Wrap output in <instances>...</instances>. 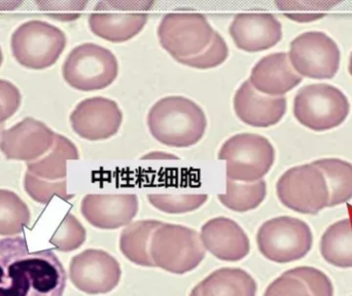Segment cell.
Here are the masks:
<instances>
[{
	"mask_svg": "<svg viewBox=\"0 0 352 296\" xmlns=\"http://www.w3.org/2000/svg\"><path fill=\"white\" fill-rule=\"evenodd\" d=\"M66 283L53 250L29 252L25 238L0 239V296H63Z\"/></svg>",
	"mask_w": 352,
	"mask_h": 296,
	"instance_id": "obj_1",
	"label": "cell"
},
{
	"mask_svg": "<svg viewBox=\"0 0 352 296\" xmlns=\"http://www.w3.org/2000/svg\"><path fill=\"white\" fill-rule=\"evenodd\" d=\"M153 137L169 148H190L201 141L207 128L203 109L190 99L168 96L157 101L146 117Z\"/></svg>",
	"mask_w": 352,
	"mask_h": 296,
	"instance_id": "obj_2",
	"label": "cell"
},
{
	"mask_svg": "<svg viewBox=\"0 0 352 296\" xmlns=\"http://www.w3.org/2000/svg\"><path fill=\"white\" fill-rule=\"evenodd\" d=\"M62 76L76 90L100 91L117 80L119 62L111 49L96 43H82L68 54L62 66Z\"/></svg>",
	"mask_w": 352,
	"mask_h": 296,
	"instance_id": "obj_3",
	"label": "cell"
},
{
	"mask_svg": "<svg viewBox=\"0 0 352 296\" xmlns=\"http://www.w3.org/2000/svg\"><path fill=\"white\" fill-rule=\"evenodd\" d=\"M217 159L226 161L228 179L238 182L262 180L275 161V149L264 136L240 133L226 140Z\"/></svg>",
	"mask_w": 352,
	"mask_h": 296,
	"instance_id": "obj_4",
	"label": "cell"
},
{
	"mask_svg": "<svg viewBox=\"0 0 352 296\" xmlns=\"http://www.w3.org/2000/svg\"><path fill=\"white\" fill-rule=\"evenodd\" d=\"M65 33L45 21L21 24L10 39L12 56L23 67L41 70L51 67L66 47Z\"/></svg>",
	"mask_w": 352,
	"mask_h": 296,
	"instance_id": "obj_5",
	"label": "cell"
},
{
	"mask_svg": "<svg viewBox=\"0 0 352 296\" xmlns=\"http://www.w3.org/2000/svg\"><path fill=\"white\" fill-rule=\"evenodd\" d=\"M351 111L342 91L328 84H307L294 100V115L304 127L316 132L335 129L344 123Z\"/></svg>",
	"mask_w": 352,
	"mask_h": 296,
	"instance_id": "obj_6",
	"label": "cell"
},
{
	"mask_svg": "<svg viewBox=\"0 0 352 296\" xmlns=\"http://www.w3.org/2000/svg\"><path fill=\"white\" fill-rule=\"evenodd\" d=\"M261 253L278 264L305 258L314 245L311 229L305 221L291 216L275 217L263 223L256 235Z\"/></svg>",
	"mask_w": 352,
	"mask_h": 296,
	"instance_id": "obj_7",
	"label": "cell"
},
{
	"mask_svg": "<svg viewBox=\"0 0 352 296\" xmlns=\"http://www.w3.org/2000/svg\"><path fill=\"white\" fill-rule=\"evenodd\" d=\"M214 32L206 16L199 12L165 14L157 29L159 43L176 61L202 53Z\"/></svg>",
	"mask_w": 352,
	"mask_h": 296,
	"instance_id": "obj_8",
	"label": "cell"
},
{
	"mask_svg": "<svg viewBox=\"0 0 352 296\" xmlns=\"http://www.w3.org/2000/svg\"><path fill=\"white\" fill-rule=\"evenodd\" d=\"M277 196L287 208L316 215L329 207L330 192L322 172L314 163L291 168L276 184Z\"/></svg>",
	"mask_w": 352,
	"mask_h": 296,
	"instance_id": "obj_9",
	"label": "cell"
},
{
	"mask_svg": "<svg viewBox=\"0 0 352 296\" xmlns=\"http://www.w3.org/2000/svg\"><path fill=\"white\" fill-rule=\"evenodd\" d=\"M153 1H102L89 16L96 36L113 43H126L140 34L148 20Z\"/></svg>",
	"mask_w": 352,
	"mask_h": 296,
	"instance_id": "obj_10",
	"label": "cell"
},
{
	"mask_svg": "<svg viewBox=\"0 0 352 296\" xmlns=\"http://www.w3.org/2000/svg\"><path fill=\"white\" fill-rule=\"evenodd\" d=\"M289 61L302 78L330 80L340 67L341 53L334 39L320 31H308L291 43Z\"/></svg>",
	"mask_w": 352,
	"mask_h": 296,
	"instance_id": "obj_11",
	"label": "cell"
},
{
	"mask_svg": "<svg viewBox=\"0 0 352 296\" xmlns=\"http://www.w3.org/2000/svg\"><path fill=\"white\" fill-rule=\"evenodd\" d=\"M76 135L88 141H102L119 133L123 113L116 101L92 97L80 101L69 117Z\"/></svg>",
	"mask_w": 352,
	"mask_h": 296,
	"instance_id": "obj_12",
	"label": "cell"
},
{
	"mask_svg": "<svg viewBox=\"0 0 352 296\" xmlns=\"http://www.w3.org/2000/svg\"><path fill=\"white\" fill-rule=\"evenodd\" d=\"M55 139V132L45 124L26 117L2 132L0 151L6 159L30 163L47 155Z\"/></svg>",
	"mask_w": 352,
	"mask_h": 296,
	"instance_id": "obj_13",
	"label": "cell"
},
{
	"mask_svg": "<svg viewBox=\"0 0 352 296\" xmlns=\"http://www.w3.org/2000/svg\"><path fill=\"white\" fill-rule=\"evenodd\" d=\"M121 277L119 262L105 251L87 250L72 258L70 278L80 291L91 295L113 291Z\"/></svg>",
	"mask_w": 352,
	"mask_h": 296,
	"instance_id": "obj_14",
	"label": "cell"
},
{
	"mask_svg": "<svg viewBox=\"0 0 352 296\" xmlns=\"http://www.w3.org/2000/svg\"><path fill=\"white\" fill-rule=\"evenodd\" d=\"M231 38L238 49L258 53L275 47L283 38V26L269 12H243L236 14L229 27Z\"/></svg>",
	"mask_w": 352,
	"mask_h": 296,
	"instance_id": "obj_15",
	"label": "cell"
},
{
	"mask_svg": "<svg viewBox=\"0 0 352 296\" xmlns=\"http://www.w3.org/2000/svg\"><path fill=\"white\" fill-rule=\"evenodd\" d=\"M238 119L254 128H269L276 125L287 113L285 97H271L252 88L248 80L242 82L233 100Z\"/></svg>",
	"mask_w": 352,
	"mask_h": 296,
	"instance_id": "obj_16",
	"label": "cell"
},
{
	"mask_svg": "<svg viewBox=\"0 0 352 296\" xmlns=\"http://www.w3.org/2000/svg\"><path fill=\"white\" fill-rule=\"evenodd\" d=\"M82 215L93 227L116 229L129 225L138 211L136 194H88L82 202Z\"/></svg>",
	"mask_w": 352,
	"mask_h": 296,
	"instance_id": "obj_17",
	"label": "cell"
},
{
	"mask_svg": "<svg viewBox=\"0 0 352 296\" xmlns=\"http://www.w3.org/2000/svg\"><path fill=\"white\" fill-rule=\"evenodd\" d=\"M302 78L297 73L289 54L273 53L263 57L250 72L248 82L252 88L271 97H285L287 93L301 84Z\"/></svg>",
	"mask_w": 352,
	"mask_h": 296,
	"instance_id": "obj_18",
	"label": "cell"
},
{
	"mask_svg": "<svg viewBox=\"0 0 352 296\" xmlns=\"http://www.w3.org/2000/svg\"><path fill=\"white\" fill-rule=\"evenodd\" d=\"M200 237L205 247L223 260H239L250 251V241L243 229L226 217L207 221Z\"/></svg>",
	"mask_w": 352,
	"mask_h": 296,
	"instance_id": "obj_19",
	"label": "cell"
},
{
	"mask_svg": "<svg viewBox=\"0 0 352 296\" xmlns=\"http://www.w3.org/2000/svg\"><path fill=\"white\" fill-rule=\"evenodd\" d=\"M80 159L78 148L65 136L56 134L53 148L47 155L27 163V173L47 181H61L67 175V161Z\"/></svg>",
	"mask_w": 352,
	"mask_h": 296,
	"instance_id": "obj_20",
	"label": "cell"
},
{
	"mask_svg": "<svg viewBox=\"0 0 352 296\" xmlns=\"http://www.w3.org/2000/svg\"><path fill=\"white\" fill-rule=\"evenodd\" d=\"M320 253L329 264L340 269L352 268V225L349 218L337 221L327 229L320 241Z\"/></svg>",
	"mask_w": 352,
	"mask_h": 296,
	"instance_id": "obj_21",
	"label": "cell"
},
{
	"mask_svg": "<svg viewBox=\"0 0 352 296\" xmlns=\"http://www.w3.org/2000/svg\"><path fill=\"white\" fill-rule=\"evenodd\" d=\"M326 178L330 192L329 207L339 206L352 198V163L340 159L314 161Z\"/></svg>",
	"mask_w": 352,
	"mask_h": 296,
	"instance_id": "obj_22",
	"label": "cell"
},
{
	"mask_svg": "<svg viewBox=\"0 0 352 296\" xmlns=\"http://www.w3.org/2000/svg\"><path fill=\"white\" fill-rule=\"evenodd\" d=\"M267 184L264 180L256 182H238L227 180V192L219 194L223 206L236 212H246L258 208L266 198Z\"/></svg>",
	"mask_w": 352,
	"mask_h": 296,
	"instance_id": "obj_23",
	"label": "cell"
},
{
	"mask_svg": "<svg viewBox=\"0 0 352 296\" xmlns=\"http://www.w3.org/2000/svg\"><path fill=\"white\" fill-rule=\"evenodd\" d=\"M162 223L158 220H142L128 225L121 235V250L126 258L140 266H150L148 249L155 229Z\"/></svg>",
	"mask_w": 352,
	"mask_h": 296,
	"instance_id": "obj_24",
	"label": "cell"
},
{
	"mask_svg": "<svg viewBox=\"0 0 352 296\" xmlns=\"http://www.w3.org/2000/svg\"><path fill=\"white\" fill-rule=\"evenodd\" d=\"M30 223V211L20 196L0 190V236L21 234Z\"/></svg>",
	"mask_w": 352,
	"mask_h": 296,
	"instance_id": "obj_25",
	"label": "cell"
},
{
	"mask_svg": "<svg viewBox=\"0 0 352 296\" xmlns=\"http://www.w3.org/2000/svg\"><path fill=\"white\" fill-rule=\"evenodd\" d=\"M338 3L337 1H276L275 5L287 18L306 23L324 18Z\"/></svg>",
	"mask_w": 352,
	"mask_h": 296,
	"instance_id": "obj_26",
	"label": "cell"
},
{
	"mask_svg": "<svg viewBox=\"0 0 352 296\" xmlns=\"http://www.w3.org/2000/svg\"><path fill=\"white\" fill-rule=\"evenodd\" d=\"M148 200L155 208L169 214H182L202 207L208 200L207 194H148Z\"/></svg>",
	"mask_w": 352,
	"mask_h": 296,
	"instance_id": "obj_27",
	"label": "cell"
},
{
	"mask_svg": "<svg viewBox=\"0 0 352 296\" xmlns=\"http://www.w3.org/2000/svg\"><path fill=\"white\" fill-rule=\"evenodd\" d=\"M229 57V47L223 37L215 31L210 45L202 53L188 59L178 60V63L195 69H212L221 65Z\"/></svg>",
	"mask_w": 352,
	"mask_h": 296,
	"instance_id": "obj_28",
	"label": "cell"
},
{
	"mask_svg": "<svg viewBox=\"0 0 352 296\" xmlns=\"http://www.w3.org/2000/svg\"><path fill=\"white\" fill-rule=\"evenodd\" d=\"M24 185L27 192L39 203L50 202L55 194L63 198H70L66 194V179L61 181H47L26 173Z\"/></svg>",
	"mask_w": 352,
	"mask_h": 296,
	"instance_id": "obj_29",
	"label": "cell"
},
{
	"mask_svg": "<svg viewBox=\"0 0 352 296\" xmlns=\"http://www.w3.org/2000/svg\"><path fill=\"white\" fill-rule=\"evenodd\" d=\"M86 240V231L74 215L67 214L56 231L52 242L60 246V249L74 250L82 245Z\"/></svg>",
	"mask_w": 352,
	"mask_h": 296,
	"instance_id": "obj_30",
	"label": "cell"
},
{
	"mask_svg": "<svg viewBox=\"0 0 352 296\" xmlns=\"http://www.w3.org/2000/svg\"><path fill=\"white\" fill-rule=\"evenodd\" d=\"M305 283L311 296H334V286L330 278L318 269L298 266L289 271Z\"/></svg>",
	"mask_w": 352,
	"mask_h": 296,
	"instance_id": "obj_31",
	"label": "cell"
},
{
	"mask_svg": "<svg viewBox=\"0 0 352 296\" xmlns=\"http://www.w3.org/2000/svg\"><path fill=\"white\" fill-rule=\"evenodd\" d=\"M39 10L59 21H74L80 18L87 1H36Z\"/></svg>",
	"mask_w": 352,
	"mask_h": 296,
	"instance_id": "obj_32",
	"label": "cell"
},
{
	"mask_svg": "<svg viewBox=\"0 0 352 296\" xmlns=\"http://www.w3.org/2000/svg\"><path fill=\"white\" fill-rule=\"evenodd\" d=\"M264 296H311L305 283L287 271L274 281Z\"/></svg>",
	"mask_w": 352,
	"mask_h": 296,
	"instance_id": "obj_33",
	"label": "cell"
},
{
	"mask_svg": "<svg viewBox=\"0 0 352 296\" xmlns=\"http://www.w3.org/2000/svg\"><path fill=\"white\" fill-rule=\"evenodd\" d=\"M22 95L12 82L0 80V127L20 109Z\"/></svg>",
	"mask_w": 352,
	"mask_h": 296,
	"instance_id": "obj_34",
	"label": "cell"
},
{
	"mask_svg": "<svg viewBox=\"0 0 352 296\" xmlns=\"http://www.w3.org/2000/svg\"><path fill=\"white\" fill-rule=\"evenodd\" d=\"M179 157L173 153L165 152V151H152L142 155V159H178Z\"/></svg>",
	"mask_w": 352,
	"mask_h": 296,
	"instance_id": "obj_35",
	"label": "cell"
},
{
	"mask_svg": "<svg viewBox=\"0 0 352 296\" xmlns=\"http://www.w3.org/2000/svg\"><path fill=\"white\" fill-rule=\"evenodd\" d=\"M22 4V1L19 2H1L0 1V10H14V8H18L19 5Z\"/></svg>",
	"mask_w": 352,
	"mask_h": 296,
	"instance_id": "obj_36",
	"label": "cell"
},
{
	"mask_svg": "<svg viewBox=\"0 0 352 296\" xmlns=\"http://www.w3.org/2000/svg\"><path fill=\"white\" fill-rule=\"evenodd\" d=\"M349 73H351V76H352V53L351 55V59H349Z\"/></svg>",
	"mask_w": 352,
	"mask_h": 296,
	"instance_id": "obj_37",
	"label": "cell"
},
{
	"mask_svg": "<svg viewBox=\"0 0 352 296\" xmlns=\"http://www.w3.org/2000/svg\"><path fill=\"white\" fill-rule=\"evenodd\" d=\"M2 61H3V55H2L1 47H0V66H1Z\"/></svg>",
	"mask_w": 352,
	"mask_h": 296,
	"instance_id": "obj_38",
	"label": "cell"
},
{
	"mask_svg": "<svg viewBox=\"0 0 352 296\" xmlns=\"http://www.w3.org/2000/svg\"><path fill=\"white\" fill-rule=\"evenodd\" d=\"M4 126H2V127H0V137H1L2 132L4 131Z\"/></svg>",
	"mask_w": 352,
	"mask_h": 296,
	"instance_id": "obj_39",
	"label": "cell"
}]
</instances>
